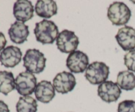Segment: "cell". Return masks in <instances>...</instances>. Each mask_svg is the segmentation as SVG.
I'll return each instance as SVG.
<instances>
[{"instance_id": "1", "label": "cell", "mask_w": 135, "mask_h": 112, "mask_svg": "<svg viewBox=\"0 0 135 112\" xmlns=\"http://www.w3.org/2000/svg\"><path fill=\"white\" fill-rule=\"evenodd\" d=\"M34 33L38 42L42 44H51L59 35V29L55 22L44 19L36 24Z\"/></svg>"}, {"instance_id": "3", "label": "cell", "mask_w": 135, "mask_h": 112, "mask_svg": "<svg viewBox=\"0 0 135 112\" xmlns=\"http://www.w3.org/2000/svg\"><path fill=\"white\" fill-rule=\"evenodd\" d=\"M131 17V11L123 2L113 3L108 9V17L112 24L116 26L125 25Z\"/></svg>"}, {"instance_id": "5", "label": "cell", "mask_w": 135, "mask_h": 112, "mask_svg": "<svg viewBox=\"0 0 135 112\" xmlns=\"http://www.w3.org/2000/svg\"><path fill=\"white\" fill-rule=\"evenodd\" d=\"M37 86V79L34 74L28 71L18 74L15 79V88L23 96L32 94Z\"/></svg>"}, {"instance_id": "2", "label": "cell", "mask_w": 135, "mask_h": 112, "mask_svg": "<svg viewBox=\"0 0 135 112\" xmlns=\"http://www.w3.org/2000/svg\"><path fill=\"white\" fill-rule=\"evenodd\" d=\"M46 60L44 54L40 50L28 49L23 57V66L28 72L39 74L44 70Z\"/></svg>"}, {"instance_id": "22", "label": "cell", "mask_w": 135, "mask_h": 112, "mask_svg": "<svg viewBox=\"0 0 135 112\" xmlns=\"http://www.w3.org/2000/svg\"><path fill=\"white\" fill-rule=\"evenodd\" d=\"M0 112H10L8 105L2 100H0Z\"/></svg>"}, {"instance_id": "7", "label": "cell", "mask_w": 135, "mask_h": 112, "mask_svg": "<svg viewBox=\"0 0 135 112\" xmlns=\"http://www.w3.org/2000/svg\"><path fill=\"white\" fill-rule=\"evenodd\" d=\"M66 65L70 71L74 73H82L89 65V59L85 53L75 51L68 55Z\"/></svg>"}, {"instance_id": "17", "label": "cell", "mask_w": 135, "mask_h": 112, "mask_svg": "<svg viewBox=\"0 0 135 112\" xmlns=\"http://www.w3.org/2000/svg\"><path fill=\"white\" fill-rule=\"evenodd\" d=\"M117 84L125 90H132L135 88V75L129 71H121L117 77Z\"/></svg>"}, {"instance_id": "14", "label": "cell", "mask_w": 135, "mask_h": 112, "mask_svg": "<svg viewBox=\"0 0 135 112\" xmlns=\"http://www.w3.org/2000/svg\"><path fill=\"white\" fill-rule=\"evenodd\" d=\"M37 100L44 104H48L55 97V88L50 81L42 80L37 84L35 91Z\"/></svg>"}, {"instance_id": "4", "label": "cell", "mask_w": 135, "mask_h": 112, "mask_svg": "<svg viewBox=\"0 0 135 112\" xmlns=\"http://www.w3.org/2000/svg\"><path fill=\"white\" fill-rule=\"evenodd\" d=\"M109 75V67L105 63L94 61L87 67L85 77L90 83L97 85L106 81Z\"/></svg>"}, {"instance_id": "6", "label": "cell", "mask_w": 135, "mask_h": 112, "mask_svg": "<svg viewBox=\"0 0 135 112\" xmlns=\"http://www.w3.org/2000/svg\"><path fill=\"white\" fill-rule=\"evenodd\" d=\"M79 39L73 31L63 30L61 32L56 39L58 50L62 53H71L77 49Z\"/></svg>"}, {"instance_id": "10", "label": "cell", "mask_w": 135, "mask_h": 112, "mask_svg": "<svg viewBox=\"0 0 135 112\" xmlns=\"http://www.w3.org/2000/svg\"><path fill=\"white\" fill-rule=\"evenodd\" d=\"M115 39L124 51H131L135 48V29L125 26L119 29Z\"/></svg>"}, {"instance_id": "12", "label": "cell", "mask_w": 135, "mask_h": 112, "mask_svg": "<svg viewBox=\"0 0 135 112\" xmlns=\"http://www.w3.org/2000/svg\"><path fill=\"white\" fill-rule=\"evenodd\" d=\"M34 9L32 2L28 0H18L13 6V15L17 21L25 22L34 17Z\"/></svg>"}, {"instance_id": "18", "label": "cell", "mask_w": 135, "mask_h": 112, "mask_svg": "<svg viewBox=\"0 0 135 112\" xmlns=\"http://www.w3.org/2000/svg\"><path fill=\"white\" fill-rule=\"evenodd\" d=\"M16 109L17 112H36L38 104L31 96H22L16 105Z\"/></svg>"}, {"instance_id": "21", "label": "cell", "mask_w": 135, "mask_h": 112, "mask_svg": "<svg viewBox=\"0 0 135 112\" xmlns=\"http://www.w3.org/2000/svg\"><path fill=\"white\" fill-rule=\"evenodd\" d=\"M7 44V40L5 35L0 32V51H2L5 49Z\"/></svg>"}, {"instance_id": "11", "label": "cell", "mask_w": 135, "mask_h": 112, "mask_svg": "<svg viewBox=\"0 0 135 112\" xmlns=\"http://www.w3.org/2000/svg\"><path fill=\"white\" fill-rule=\"evenodd\" d=\"M22 55L19 47L14 46H7L0 53V61L4 67L13 68L21 61Z\"/></svg>"}, {"instance_id": "9", "label": "cell", "mask_w": 135, "mask_h": 112, "mask_svg": "<svg viewBox=\"0 0 135 112\" xmlns=\"http://www.w3.org/2000/svg\"><path fill=\"white\" fill-rule=\"evenodd\" d=\"M121 94V90L117 83L113 81H105L98 88V95L107 103L114 102L118 100Z\"/></svg>"}, {"instance_id": "8", "label": "cell", "mask_w": 135, "mask_h": 112, "mask_svg": "<svg viewBox=\"0 0 135 112\" xmlns=\"http://www.w3.org/2000/svg\"><path fill=\"white\" fill-rule=\"evenodd\" d=\"M76 79L71 72L63 71L55 76L53 80L54 88L58 93L67 94L71 92L76 86Z\"/></svg>"}, {"instance_id": "19", "label": "cell", "mask_w": 135, "mask_h": 112, "mask_svg": "<svg viewBox=\"0 0 135 112\" xmlns=\"http://www.w3.org/2000/svg\"><path fill=\"white\" fill-rule=\"evenodd\" d=\"M124 61L127 68L135 72V50H131L124 56Z\"/></svg>"}, {"instance_id": "15", "label": "cell", "mask_w": 135, "mask_h": 112, "mask_svg": "<svg viewBox=\"0 0 135 112\" xmlns=\"http://www.w3.org/2000/svg\"><path fill=\"white\" fill-rule=\"evenodd\" d=\"M37 15L44 18H50L57 13V5L53 0H39L35 5Z\"/></svg>"}, {"instance_id": "13", "label": "cell", "mask_w": 135, "mask_h": 112, "mask_svg": "<svg viewBox=\"0 0 135 112\" xmlns=\"http://www.w3.org/2000/svg\"><path fill=\"white\" fill-rule=\"evenodd\" d=\"M8 34L11 40L13 43L21 44L26 41L30 32L27 25L24 22L17 21L11 25L8 30Z\"/></svg>"}, {"instance_id": "16", "label": "cell", "mask_w": 135, "mask_h": 112, "mask_svg": "<svg viewBox=\"0 0 135 112\" xmlns=\"http://www.w3.org/2000/svg\"><path fill=\"white\" fill-rule=\"evenodd\" d=\"M15 88V80L13 74L7 71H0V93L8 95Z\"/></svg>"}, {"instance_id": "20", "label": "cell", "mask_w": 135, "mask_h": 112, "mask_svg": "<svg viewBox=\"0 0 135 112\" xmlns=\"http://www.w3.org/2000/svg\"><path fill=\"white\" fill-rule=\"evenodd\" d=\"M117 112H135V101L124 100L119 104Z\"/></svg>"}]
</instances>
